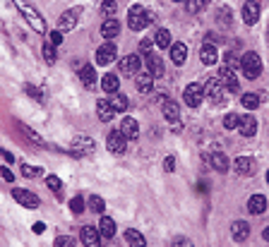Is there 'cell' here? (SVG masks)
Returning <instances> with one entry per match:
<instances>
[{"instance_id":"obj_1","label":"cell","mask_w":269,"mask_h":247,"mask_svg":"<svg viewBox=\"0 0 269 247\" xmlns=\"http://www.w3.org/2000/svg\"><path fill=\"white\" fill-rule=\"evenodd\" d=\"M15 5H17V10L22 12V17L29 22V27L34 29V31H39V34H46V22H43V17L36 12V7L34 5H29L27 0H12Z\"/></svg>"},{"instance_id":"obj_2","label":"cell","mask_w":269,"mask_h":247,"mask_svg":"<svg viewBox=\"0 0 269 247\" xmlns=\"http://www.w3.org/2000/svg\"><path fill=\"white\" fill-rule=\"evenodd\" d=\"M240 70H243V75L248 77V80H257L260 77V72H262V60H260V55L257 53H245L240 58Z\"/></svg>"},{"instance_id":"obj_3","label":"cell","mask_w":269,"mask_h":247,"mask_svg":"<svg viewBox=\"0 0 269 247\" xmlns=\"http://www.w3.org/2000/svg\"><path fill=\"white\" fill-rule=\"evenodd\" d=\"M205 99L209 101L211 106H219V103L226 101V89H224V84H221L219 77H214V80L207 82V86H205Z\"/></svg>"},{"instance_id":"obj_4","label":"cell","mask_w":269,"mask_h":247,"mask_svg":"<svg viewBox=\"0 0 269 247\" xmlns=\"http://www.w3.org/2000/svg\"><path fill=\"white\" fill-rule=\"evenodd\" d=\"M147 22H149L147 10L142 5H132L130 12H127V27L132 29V31H142V29L147 27Z\"/></svg>"},{"instance_id":"obj_5","label":"cell","mask_w":269,"mask_h":247,"mask_svg":"<svg viewBox=\"0 0 269 247\" xmlns=\"http://www.w3.org/2000/svg\"><path fill=\"white\" fill-rule=\"evenodd\" d=\"M120 67V75L123 77H137L140 72H142V60H140V55H125V58H120L118 62Z\"/></svg>"},{"instance_id":"obj_6","label":"cell","mask_w":269,"mask_h":247,"mask_svg":"<svg viewBox=\"0 0 269 247\" xmlns=\"http://www.w3.org/2000/svg\"><path fill=\"white\" fill-rule=\"evenodd\" d=\"M183 99H185V103L187 106H192V108H197L200 103H202V99H205V86L197 82L187 84L185 86V91H183Z\"/></svg>"},{"instance_id":"obj_7","label":"cell","mask_w":269,"mask_h":247,"mask_svg":"<svg viewBox=\"0 0 269 247\" xmlns=\"http://www.w3.org/2000/svg\"><path fill=\"white\" fill-rule=\"evenodd\" d=\"M106 146H108V151H111V154H123V151H125V146H127V139H125V135H123L120 130H113V132H108Z\"/></svg>"},{"instance_id":"obj_8","label":"cell","mask_w":269,"mask_h":247,"mask_svg":"<svg viewBox=\"0 0 269 247\" xmlns=\"http://www.w3.org/2000/svg\"><path fill=\"white\" fill-rule=\"evenodd\" d=\"M80 238H82V243H84V247H101V230H96L94 226H84L82 228V233H80Z\"/></svg>"},{"instance_id":"obj_9","label":"cell","mask_w":269,"mask_h":247,"mask_svg":"<svg viewBox=\"0 0 269 247\" xmlns=\"http://www.w3.org/2000/svg\"><path fill=\"white\" fill-rule=\"evenodd\" d=\"M118 55V48L113 43H103L101 48H96V65H111Z\"/></svg>"},{"instance_id":"obj_10","label":"cell","mask_w":269,"mask_h":247,"mask_svg":"<svg viewBox=\"0 0 269 247\" xmlns=\"http://www.w3.org/2000/svg\"><path fill=\"white\" fill-rule=\"evenodd\" d=\"M77 20H80V10H67V12H62L58 20V31H72V29L77 27Z\"/></svg>"},{"instance_id":"obj_11","label":"cell","mask_w":269,"mask_h":247,"mask_svg":"<svg viewBox=\"0 0 269 247\" xmlns=\"http://www.w3.org/2000/svg\"><path fill=\"white\" fill-rule=\"evenodd\" d=\"M12 197H15L22 206H27V209H36V206L41 204V202H39V197H36V194H31L29 190H17V187H15V190H12Z\"/></svg>"},{"instance_id":"obj_12","label":"cell","mask_w":269,"mask_h":247,"mask_svg":"<svg viewBox=\"0 0 269 247\" xmlns=\"http://www.w3.org/2000/svg\"><path fill=\"white\" fill-rule=\"evenodd\" d=\"M260 20V2L257 0H248L243 5V22L245 24H255Z\"/></svg>"},{"instance_id":"obj_13","label":"cell","mask_w":269,"mask_h":247,"mask_svg":"<svg viewBox=\"0 0 269 247\" xmlns=\"http://www.w3.org/2000/svg\"><path fill=\"white\" fill-rule=\"evenodd\" d=\"M94 149H96V144H94L91 137L77 135V137L72 139V151H75V154H91Z\"/></svg>"},{"instance_id":"obj_14","label":"cell","mask_w":269,"mask_h":247,"mask_svg":"<svg viewBox=\"0 0 269 247\" xmlns=\"http://www.w3.org/2000/svg\"><path fill=\"white\" fill-rule=\"evenodd\" d=\"M219 80H221V84H224V89L226 91H238V77L233 75V70L231 67H221V72H219Z\"/></svg>"},{"instance_id":"obj_15","label":"cell","mask_w":269,"mask_h":247,"mask_svg":"<svg viewBox=\"0 0 269 247\" xmlns=\"http://www.w3.org/2000/svg\"><path fill=\"white\" fill-rule=\"evenodd\" d=\"M231 235H233L236 243H245V240L250 238V223H248V221H233Z\"/></svg>"},{"instance_id":"obj_16","label":"cell","mask_w":269,"mask_h":247,"mask_svg":"<svg viewBox=\"0 0 269 247\" xmlns=\"http://www.w3.org/2000/svg\"><path fill=\"white\" fill-rule=\"evenodd\" d=\"M120 132L125 135L127 142H130V139H137L140 137V125H137V120H135V118H125V120L120 123Z\"/></svg>"},{"instance_id":"obj_17","label":"cell","mask_w":269,"mask_h":247,"mask_svg":"<svg viewBox=\"0 0 269 247\" xmlns=\"http://www.w3.org/2000/svg\"><path fill=\"white\" fill-rule=\"evenodd\" d=\"M233 170H236L238 175H252V173H255V161H252L250 156H238V159L233 161Z\"/></svg>"},{"instance_id":"obj_18","label":"cell","mask_w":269,"mask_h":247,"mask_svg":"<svg viewBox=\"0 0 269 247\" xmlns=\"http://www.w3.org/2000/svg\"><path fill=\"white\" fill-rule=\"evenodd\" d=\"M238 132L243 137H252V135L257 132V120H255L252 115H243L238 123Z\"/></svg>"},{"instance_id":"obj_19","label":"cell","mask_w":269,"mask_h":247,"mask_svg":"<svg viewBox=\"0 0 269 247\" xmlns=\"http://www.w3.org/2000/svg\"><path fill=\"white\" fill-rule=\"evenodd\" d=\"M80 80H82V84H84L89 91H94V89H96V70H94L91 65H82V67H80Z\"/></svg>"},{"instance_id":"obj_20","label":"cell","mask_w":269,"mask_h":247,"mask_svg":"<svg viewBox=\"0 0 269 247\" xmlns=\"http://www.w3.org/2000/svg\"><path fill=\"white\" fill-rule=\"evenodd\" d=\"M147 72H149L151 77H161V75H164V60L156 53L147 55Z\"/></svg>"},{"instance_id":"obj_21","label":"cell","mask_w":269,"mask_h":247,"mask_svg":"<svg viewBox=\"0 0 269 247\" xmlns=\"http://www.w3.org/2000/svg\"><path fill=\"white\" fill-rule=\"evenodd\" d=\"M96 113H99V120H103V123H108V120L116 115V110H113L108 99H99V101H96Z\"/></svg>"},{"instance_id":"obj_22","label":"cell","mask_w":269,"mask_h":247,"mask_svg":"<svg viewBox=\"0 0 269 247\" xmlns=\"http://www.w3.org/2000/svg\"><path fill=\"white\" fill-rule=\"evenodd\" d=\"M248 211H250V214H265V211H267V199H265V194H252L250 202H248Z\"/></svg>"},{"instance_id":"obj_23","label":"cell","mask_w":269,"mask_h":247,"mask_svg":"<svg viewBox=\"0 0 269 247\" xmlns=\"http://www.w3.org/2000/svg\"><path fill=\"white\" fill-rule=\"evenodd\" d=\"M207 161H209V165L214 168V170H219V173H226L228 170V159L224 156V154H219V151H214L211 156H207Z\"/></svg>"},{"instance_id":"obj_24","label":"cell","mask_w":269,"mask_h":247,"mask_svg":"<svg viewBox=\"0 0 269 247\" xmlns=\"http://www.w3.org/2000/svg\"><path fill=\"white\" fill-rule=\"evenodd\" d=\"M118 86H120V82H118V77L113 75V72H108V75H103L101 77V89L106 91V94H118Z\"/></svg>"},{"instance_id":"obj_25","label":"cell","mask_w":269,"mask_h":247,"mask_svg":"<svg viewBox=\"0 0 269 247\" xmlns=\"http://www.w3.org/2000/svg\"><path fill=\"white\" fill-rule=\"evenodd\" d=\"M120 31V22L113 17V20H106L103 24H101V36L103 39H116Z\"/></svg>"},{"instance_id":"obj_26","label":"cell","mask_w":269,"mask_h":247,"mask_svg":"<svg viewBox=\"0 0 269 247\" xmlns=\"http://www.w3.org/2000/svg\"><path fill=\"white\" fill-rule=\"evenodd\" d=\"M161 110H164V118L168 120V123H178V118H180V108H178V103L176 101H166L164 106H161Z\"/></svg>"},{"instance_id":"obj_27","label":"cell","mask_w":269,"mask_h":247,"mask_svg":"<svg viewBox=\"0 0 269 247\" xmlns=\"http://www.w3.org/2000/svg\"><path fill=\"white\" fill-rule=\"evenodd\" d=\"M135 84H137V91H140V94H149L151 84H154V77H151L149 72H140V75L135 77Z\"/></svg>"},{"instance_id":"obj_28","label":"cell","mask_w":269,"mask_h":247,"mask_svg":"<svg viewBox=\"0 0 269 247\" xmlns=\"http://www.w3.org/2000/svg\"><path fill=\"white\" fill-rule=\"evenodd\" d=\"M125 240H127V245H130V247H147L145 235H142L140 230H132V228H127V230H125Z\"/></svg>"},{"instance_id":"obj_29","label":"cell","mask_w":269,"mask_h":247,"mask_svg":"<svg viewBox=\"0 0 269 247\" xmlns=\"http://www.w3.org/2000/svg\"><path fill=\"white\" fill-rule=\"evenodd\" d=\"M185 58H187V46L185 43H173L171 46V60H173V65H183Z\"/></svg>"},{"instance_id":"obj_30","label":"cell","mask_w":269,"mask_h":247,"mask_svg":"<svg viewBox=\"0 0 269 247\" xmlns=\"http://www.w3.org/2000/svg\"><path fill=\"white\" fill-rule=\"evenodd\" d=\"M216 58H219L216 48H214L211 43H205V46H202V51H200V60H202L205 65H214V62H216Z\"/></svg>"},{"instance_id":"obj_31","label":"cell","mask_w":269,"mask_h":247,"mask_svg":"<svg viewBox=\"0 0 269 247\" xmlns=\"http://www.w3.org/2000/svg\"><path fill=\"white\" fill-rule=\"evenodd\" d=\"M99 230H101L103 238H113V235H116V221L103 216V219L99 221Z\"/></svg>"},{"instance_id":"obj_32","label":"cell","mask_w":269,"mask_h":247,"mask_svg":"<svg viewBox=\"0 0 269 247\" xmlns=\"http://www.w3.org/2000/svg\"><path fill=\"white\" fill-rule=\"evenodd\" d=\"M154 41H156L159 48H171V34H168V29H156Z\"/></svg>"},{"instance_id":"obj_33","label":"cell","mask_w":269,"mask_h":247,"mask_svg":"<svg viewBox=\"0 0 269 247\" xmlns=\"http://www.w3.org/2000/svg\"><path fill=\"white\" fill-rule=\"evenodd\" d=\"M240 103L248 110H255V108H260V96L257 94H243L240 96Z\"/></svg>"},{"instance_id":"obj_34","label":"cell","mask_w":269,"mask_h":247,"mask_svg":"<svg viewBox=\"0 0 269 247\" xmlns=\"http://www.w3.org/2000/svg\"><path fill=\"white\" fill-rule=\"evenodd\" d=\"M111 106H113V110H118V113H123V110L127 108V99H125V94H113L111 96Z\"/></svg>"},{"instance_id":"obj_35","label":"cell","mask_w":269,"mask_h":247,"mask_svg":"<svg viewBox=\"0 0 269 247\" xmlns=\"http://www.w3.org/2000/svg\"><path fill=\"white\" fill-rule=\"evenodd\" d=\"M116 10H118L116 0H106V2L101 5V12H103V17H106V20H113V17H116Z\"/></svg>"},{"instance_id":"obj_36","label":"cell","mask_w":269,"mask_h":247,"mask_svg":"<svg viewBox=\"0 0 269 247\" xmlns=\"http://www.w3.org/2000/svg\"><path fill=\"white\" fill-rule=\"evenodd\" d=\"M43 58H46V62H48V65H53V62H56V58H58V55H56V46H53L51 41H48V43H43Z\"/></svg>"},{"instance_id":"obj_37","label":"cell","mask_w":269,"mask_h":247,"mask_svg":"<svg viewBox=\"0 0 269 247\" xmlns=\"http://www.w3.org/2000/svg\"><path fill=\"white\" fill-rule=\"evenodd\" d=\"M89 206H91V211H96V214H101V211L106 209V202H103L101 197H96V194H91V197H89Z\"/></svg>"},{"instance_id":"obj_38","label":"cell","mask_w":269,"mask_h":247,"mask_svg":"<svg viewBox=\"0 0 269 247\" xmlns=\"http://www.w3.org/2000/svg\"><path fill=\"white\" fill-rule=\"evenodd\" d=\"M238 123H240V118L236 113H228V115L224 118V127H226V130H238Z\"/></svg>"},{"instance_id":"obj_39","label":"cell","mask_w":269,"mask_h":247,"mask_svg":"<svg viewBox=\"0 0 269 247\" xmlns=\"http://www.w3.org/2000/svg\"><path fill=\"white\" fill-rule=\"evenodd\" d=\"M207 7V0H187V12H202Z\"/></svg>"},{"instance_id":"obj_40","label":"cell","mask_w":269,"mask_h":247,"mask_svg":"<svg viewBox=\"0 0 269 247\" xmlns=\"http://www.w3.org/2000/svg\"><path fill=\"white\" fill-rule=\"evenodd\" d=\"M46 185H48L51 192H60V190H62V183H60L58 175H48V178H46Z\"/></svg>"},{"instance_id":"obj_41","label":"cell","mask_w":269,"mask_h":247,"mask_svg":"<svg viewBox=\"0 0 269 247\" xmlns=\"http://www.w3.org/2000/svg\"><path fill=\"white\" fill-rule=\"evenodd\" d=\"M70 209H72V214H82L84 211V199L82 197H72L70 199Z\"/></svg>"},{"instance_id":"obj_42","label":"cell","mask_w":269,"mask_h":247,"mask_svg":"<svg viewBox=\"0 0 269 247\" xmlns=\"http://www.w3.org/2000/svg\"><path fill=\"white\" fill-rule=\"evenodd\" d=\"M41 173H43L41 168H34V165H27V164L22 165V175H24V178H39Z\"/></svg>"},{"instance_id":"obj_43","label":"cell","mask_w":269,"mask_h":247,"mask_svg":"<svg viewBox=\"0 0 269 247\" xmlns=\"http://www.w3.org/2000/svg\"><path fill=\"white\" fill-rule=\"evenodd\" d=\"M24 91L29 94L31 99H36V101H41V99H43V96H41V89H36L34 84H24Z\"/></svg>"},{"instance_id":"obj_44","label":"cell","mask_w":269,"mask_h":247,"mask_svg":"<svg viewBox=\"0 0 269 247\" xmlns=\"http://www.w3.org/2000/svg\"><path fill=\"white\" fill-rule=\"evenodd\" d=\"M56 247H75V240L72 238H67V235H62L56 240Z\"/></svg>"},{"instance_id":"obj_45","label":"cell","mask_w":269,"mask_h":247,"mask_svg":"<svg viewBox=\"0 0 269 247\" xmlns=\"http://www.w3.org/2000/svg\"><path fill=\"white\" fill-rule=\"evenodd\" d=\"M0 175H2L7 183H15V175H12V170H10L7 165H2V168H0Z\"/></svg>"},{"instance_id":"obj_46","label":"cell","mask_w":269,"mask_h":247,"mask_svg":"<svg viewBox=\"0 0 269 247\" xmlns=\"http://www.w3.org/2000/svg\"><path fill=\"white\" fill-rule=\"evenodd\" d=\"M51 43H53V46H60V43H62V31H51Z\"/></svg>"},{"instance_id":"obj_47","label":"cell","mask_w":269,"mask_h":247,"mask_svg":"<svg viewBox=\"0 0 269 247\" xmlns=\"http://www.w3.org/2000/svg\"><path fill=\"white\" fill-rule=\"evenodd\" d=\"M173 247H192V240H187V238H176V240H173Z\"/></svg>"},{"instance_id":"obj_48","label":"cell","mask_w":269,"mask_h":247,"mask_svg":"<svg viewBox=\"0 0 269 247\" xmlns=\"http://www.w3.org/2000/svg\"><path fill=\"white\" fill-rule=\"evenodd\" d=\"M140 53H142V55H149L151 53V41H147V39H145V41L140 43Z\"/></svg>"},{"instance_id":"obj_49","label":"cell","mask_w":269,"mask_h":247,"mask_svg":"<svg viewBox=\"0 0 269 247\" xmlns=\"http://www.w3.org/2000/svg\"><path fill=\"white\" fill-rule=\"evenodd\" d=\"M164 168L171 173V170H176V159L173 156H166V161H164Z\"/></svg>"},{"instance_id":"obj_50","label":"cell","mask_w":269,"mask_h":247,"mask_svg":"<svg viewBox=\"0 0 269 247\" xmlns=\"http://www.w3.org/2000/svg\"><path fill=\"white\" fill-rule=\"evenodd\" d=\"M31 230H34V233H43V230H46V226H43V223H34V228H31Z\"/></svg>"},{"instance_id":"obj_51","label":"cell","mask_w":269,"mask_h":247,"mask_svg":"<svg viewBox=\"0 0 269 247\" xmlns=\"http://www.w3.org/2000/svg\"><path fill=\"white\" fill-rule=\"evenodd\" d=\"M2 159H5V161H10V164H12V161H15V159H12V154H10V151H2Z\"/></svg>"},{"instance_id":"obj_52","label":"cell","mask_w":269,"mask_h":247,"mask_svg":"<svg viewBox=\"0 0 269 247\" xmlns=\"http://www.w3.org/2000/svg\"><path fill=\"white\" fill-rule=\"evenodd\" d=\"M262 238H265V240L269 243V228H265V230H262Z\"/></svg>"},{"instance_id":"obj_53","label":"cell","mask_w":269,"mask_h":247,"mask_svg":"<svg viewBox=\"0 0 269 247\" xmlns=\"http://www.w3.org/2000/svg\"><path fill=\"white\" fill-rule=\"evenodd\" d=\"M267 183H269V170H267Z\"/></svg>"},{"instance_id":"obj_54","label":"cell","mask_w":269,"mask_h":247,"mask_svg":"<svg viewBox=\"0 0 269 247\" xmlns=\"http://www.w3.org/2000/svg\"><path fill=\"white\" fill-rule=\"evenodd\" d=\"M176 2H183V0H176Z\"/></svg>"}]
</instances>
